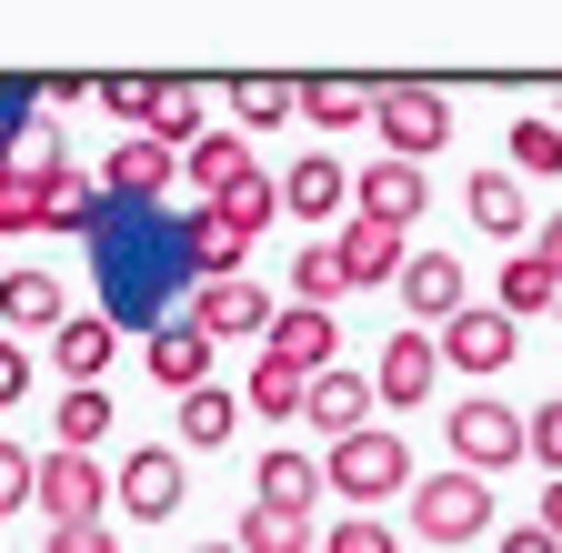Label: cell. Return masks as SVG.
Here are the masks:
<instances>
[{"mask_svg": "<svg viewBox=\"0 0 562 553\" xmlns=\"http://www.w3.org/2000/svg\"><path fill=\"white\" fill-rule=\"evenodd\" d=\"M462 212H472V232H482V242H513V232H522V181H513V172H472Z\"/></svg>", "mask_w": 562, "mask_h": 553, "instance_id": "obj_27", "label": "cell"}, {"mask_svg": "<svg viewBox=\"0 0 562 553\" xmlns=\"http://www.w3.org/2000/svg\"><path fill=\"white\" fill-rule=\"evenodd\" d=\"M50 553H121V533L111 523H70V533H50Z\"/></svg>", "mask_w": 562, "mask_h": 553, "instance_id": "obj_42", "label": "cell"}, {"mask_svg": "<svg viewBox=\"0 0 562 553\" xmlns=\"http://www.w3.org/2000/svg\"><path fill=\"white\" fill-rule=\"evenodd\" d=\"M432 383H442L432 332H392V342H382V363H372V402H392V412H422V402H432Z\"/></svg>", "mask_w": 562, "mask_h": 553, "instance_id": "obj_11", "label": "cell"}, {"mask_svg": "<svg viewBox=\"0 0 562 553\" xmlns=\"http://www.w3.org/2000/svg\"><path fill=\"white\" fill-rule=\"evenodd\" d=\"M532 262H542V272H562V212H552V222L532 232Z\"/></svg>", "mask_w": 562, "mask_h": 553, "instance_id": "obj_45", "label": "cell"}, {"mask_svg": "<svg viewBox=\"0 0 562 553\" xmlns=\"http://www.w3.org/2000/svg\"><path fill=\"white\" fill-rule=\"evenodd\" d=\"M31 473H41L31 443H0V513H21V504H31Z\"/></svg>", "mask_w": 562, "mask_h": 553, "instance_id": "obj_39", "label": "cell"}, {"mask_svg": "<svg viewBox=\"0 0 562 553\" xmlns=\"http://www.w3.org/2000/svg\"><path fill=\"white\" fill-rule=\"evenodd\" d=\"M201 212H211V222H222L232 242H261V232L281 222V181H271V172H241L232 191H211V201H201Z\"/></svg>", "mask_w": 562, "mask_h": 553, "instance_id": "obj_19", "label": "cell"}, {"mask_svg": "<svg viewBox=\"0 0 562 553\" xmlns=\"http://www.w3.org/2000/svg\"><path fill=\"white\" fill-rule=\"evenodd\" d=\"M31 504L50 513V533H70V523H101V513H111V473H101L91 453H41V473H31Z\"/></svg>", "mask_w": 562, "mask_h": 553, "instance_id": "obj_5", "label": "cell"}, {"mask_svg": "<svg viewBox=\"0 0 562 553\" xmlns=\"http://www.w3.org/2000/svg\"><path fill=\"white\" fill-rule=\"evenodd\" d=\"M111 353H121V332H111V312H81V322H60L50 332V373L81 392V383H101L111 373Z\"/></svg>", "mask_w": 562, "mask_h": 553, "instance_id": "obj_16", "label": "cell"}, {"mask_svg": "<svg viewBox=\"0 0 562 553\" xmlns=\"http://www.w3.org/2000/svg\"><path fill=\"white\" fill-rule=\"evenodd\" d=\"M31 392V342H11V332H0V412H11Z\"/></svg>", "mask_w": 562, "mask_h": 553, "instance_id": "obj_41", "label": "cell"}, {"mask_svg": "<svg viewBox=\"0 0 562 553\" xmlns=\"http://www.w3.org/2000/svg\"><path fill=\"white\" fill-rule=\"evenodd\" d=\"M412 533L422 543H472V533H492V483L462 473V463H442L432 483H412Z\"/></svg>", "mask_w": 562, "mask_h": 553, "instance_id": "obj_3", "label": "cell"}, {"mask_svg": "<svg viewBox=\"0 0 562 553\" xmlns=\"http://www.w3.org/2000/svg\"><path fill=\"white\" fill-rule=\"evenodd\" d=\"M503 152H513V181H522V172H532V181H562V121H532V111H522Z\"/></svg>", "mask_w": 562, "mask_h": 553, "instance_id": "obj_35", "label": "cell"}, {"mask_svg": "<svg viewBox=\"0 0 562 553\" xmlns=\"http://www.w3.org/2000/svg\"><path fill=\"white\" fill-rule=\"evenodd\" d=\"M351 292V272H341V252L331 242H312V252H292V302H312V312H331Z\"/></svg>", "mask_w": 562, "mask_h": 553, "instance_id": "obj_34", "label": "cell"}, {"mask_svg": "<svg viewBox=\"0 0 562 553\" xmlns=\"http://www.w3.org/2000/svg\"><path fill=\"white\" fill-rule=\"evenodd\" d=\"M522 453L562 483V402H542V412H522Z\"/></svg>", "mask_w": 562, "mask_h": 553, "instance_id": "obj_38", "label": "cell"}, {"mask_svg": "<svg viewBox=\"0 0 562 553\" xmlns=\"http://www.w3.org/2000/svg\"><path fill=\"white\" fill-rule=\"evenodd\" d=\"M302 392H312V383H302L292 363H271V353H261V363H251V383H241V412H271V423H302Z\"/></svg>", "mask_w": 562, "mask_h": 553, "instance_id": "obj_33", "label": "cell"}, {"mask_svg": "<svg viewBox=\"0 0 562 553\" xmlns=\"http://www.w3.org/2000/svg\"><path fill=\"white\" fill-rule=\"evenodd\" d=\"M402 302H412L422 332L452 322V312H462V262H452V252H412V262H402Z\"/></svg>", "mask_w": 562, "mask_h": 553, "instance_id": "obj_18", "label": "cell"}, {"mask_svg": "<svg viewBox=\"0 0 562 553\" xmlns=\"http://www.w3.org/2000/svg\"><path fill=\"white\" fill-rule=\"evenodd\" d=\"M302 111V81H281V71H251V81H232V131H281Z\"/></svg>", "mask_w": 562, "mask_h": 553, "instance_id": "obj_28", "label": "cell"}, {"mask_svg": "<svg viewBox=\"0 0 562 553\" xmlns=\"http://www.w3.org/2000/svg\"><path fill=\"white\" fill-rule=\"evenodd\" d=\"M201 131H211V111H201V91L191 81H151V111H140V142H161L171 162L201 142Z\"/></svg>", "mask_w": 562, "mask_h": 553, "instance_id": "obj_21", "label": "cell"}, {"mask_svg": "<svg viewBox=\"0 0 562 553\" xmlns=\"http://www.w3.org/2000/svg\"><path fill=\"white\" fill-rule=\"evenodd\" d=\"M232 433H241V392L191 383V392H181V453H222Z\"/></svg>", "mask_w": 562, "mask_h": 553, "instance_id": "obj_22", "label": "cell"}, {"mask_svg": "<svg viewBox=\"0 0 562 553\" xmlns=\"http://www.w3.org/2000/svg\"><path fill=\"white\" fill-rule=\"evenodd\" d=\"M331 252H341V272H351V292H372V283H402V262H412V232H382V222H362V212H341Z\"/></svg>", "mask_w": 562, "mask_h": 553, "instance_id": "obj_12", "label": "cell"}, {"mask_svg": "<svg viewBox=\"0 0 562 553\" xmlns=\"http://www.w3.org/2000/svg\"><path fill=\"white\" fill-rule=\"evenodd\" d=\"M140 363H151V383H161V392H191V383H211V342H201L191 322H161Z\"/></svg>", "mask_w": 562, "mask_h": 553, "instance_id": "obj_24", "label": "cell"}, {"mask_svg": "<svg viewBox=\"0 0 562 553\" xmlns=\"http://www.w3.org/2000/svg\"><path fill=\"white\" fill-rule=\"evenodd\" d=\"M101 433H111V392L101 383H81V392L50 402V453H91Z\"/></svg>", "mask_w": 562, "mask_h": 553, "instance_id": "obj_29", "label": "cell"}, {"mask_svg": "<svg viewBox=\"0 0 562 553\" xmlns=\"http://www.w3.org/2000/svg\"><path fill=\"white\" fill-rule=\"evenodd\" d=\"M181 322H191L201 342H241V332L271 322V292H261V283H201V302H191Z\"/></svg>", "mask_w": 562, "mask_h": 553, "instance_id": "obj_15", "label": "cell"}, {"mask_svg": "<svg viewBox=\"0 0 562 553\" xmlns=\"http://www.w3.org/2000/svg\"><path fill=\"white\" fill-rule=\"evenodd\" d=\"M191 553H232V543H191Z\"/></svg>", "mask_w": 562, "mask_h": 553, "instance_id": "obj_46", "label": "cell"}, {"mask_svg": "<svg viewBox=\"0 0 562 553\" xmlns=\"http://www.w3.org/2000/svg\"><path fill=\"white\" fill-rule=\"evenodd\" d=\"M171 181H181V162L161 142H140V131H121V152L101 162V201H111V212H151Z\"/></svg>", "mask_w": 562, "mask_h": 553, "instance_id": "obj_9", "label": "cell"}, {"mask_svg": "<svg viewBox=\"0 0 562 553\" xmlns=\"http://www.w3.org/2000/svg\"><path fill=\"white\" fill-rule=\"evenodd\" d=\"M322 553H402V543H392V523H382V513H351V523H331V533H322Z\"/></svg>", "mask_w": 562, "mask_h": 553, "instance_id": "obj_37", "label": "cell"}, {"mask_svg": "<svg viewBox=\"0 0 562 553\" xmlns=\"http://www.w3.org/2000/svg\"><path fill=\"white\" fill-rule=\"evenodd\" d=\"M372 131H382V162H412L422 172L452 142V101L432 81H392V91H372Z\"/></svg>", "mask_w": 562, "mask_h": 553, "instance_id": "obj_2", "label": "cell"}, {"mask_svg": "<svg viewBox=\"0 0 562 553\" xmlns=\"http://www.w3.org/2000/svg\"><path fill=\"white\" fill-rule=\"evenodd\" d=\"M241 172H261V162H251V142H241V131H201V142L181 152V181H201V201H211V191H232Z\"/></svg>", "mask_w": 562, "mask_h": 553, "instance_id": "obj_26", "label": "cell"}, {"mask_svg": "<svg viewBox=\"0 0 562 553\" xmlns=\"http://www.w3.org/2000/svg\"><path fill=\"white\" fill-rule=\"evenodd\" d=\"M111 504H121L131 523H171V513H181V453H171V443H140V453L111 473Z\"/></svg>", "mask_w": 562, "mask_h": 553, "instance_id": "obj_7", "label": "cell"}, {"mask_svg": "<svg viewBox=\"0 0 562 553\" xmlns=\"http://www.w3.org/2000/svg\"><path fill=\"white\" fill-rule=\"evenodd\" d=\"M302 423L312 433H331V443H351V433H372V383L362 373H312V392H302Z\"/></svg>", "mask_w": 562, "mask_h": 553, "instance_id": "obj_13", "label": "cell"}, {"mask_svg": "<svg viewBox=\"0 0 562 553\" xmlns=\"http://www.w3.org/2000/svg\"><path fill=\"white\" fill-rule=\"evenodd\" d=\"M91 101H101L121 131H140V111H151V81H91Z\"/></svg>", "mask_w": 562, "mask_h": 553, "instance_id": "obj_40", "label": "cell"}, {"mask_svg": "<svg viewBox=\"0 0 562 553\" xmlns=\"http://www.w3.org/2000/svg\"><path fill=\"white\" fill-rule=\"evenodd\" d=\"M312 543H322L312 513H271V504H251L241 533H232V553H312Z\"/></svg>", "mask_w": 562, "mask_h": 553, "instance_id": "obj_32", "label": "cell"}, {"mask_svg": "<svg viewBox=\"0 0 562 553\" xmlns=\"http://www.w3.org/2000/svg\"><path fill=\"white\" fill-rule=\"evenodd\" d=\"M492 553H562V543H552V533H532V523H513V533L492 543Z\"/></svg>", "mask_w": 562, "mask_h": 553, "instance_id": "obj_44", "label": "cell"}, {"mask_svg": "<svg viewBox=\"0 0 562 553\" xmlns=\"http://www.w3.org/2000/svg\"><path fill=\"white\" fill-rule=\"evenodd\" d=\"M31 181H41V232H91L101 222V181L91 172L60 162V172H31Z\"/></svg>", "mask_w": 562, "mask_h": 553, "instance_id": "obj_23", "label": "cell"}, {"mask_svg": "<svg viewBox=\"0 0 562 553\" xmlns=\"http://www.w3.org/2000/svg\"><path fill=\"white\" fill-rule=\"evenodd\" d=\"M302 121H312V131H362V121H372V81H351V71L302 81Z\"/></svg>", "mask_w": 562, "mask_h": 553, "instance_id": "obj_25", "label": "cell"}, {"mask_svg": "<svg viewBox=\"0 0 562 553\" xmlns=\"http://www.w3.org/2000/svg\"><path fill=\"white\" fill-rule=\"evenodd\" d=\"M21 232H41V181L11 162L0 172V242H21Z\"/></svg>", "mask_w": 562, "mask_h": 553, "instance_id": "obj_36", "label": "cell"}, {"mask_svg": "<svg viewBox=\"0 0 562 553\" xmlns=\"http://www.w3.org/2000/svg\"><path fill=\"white\" fill-rule=\"evenodd\" d=\"M251 504H271V513H312V504H322V463L292 453V443H271V453L251 463Z\"/></svg>", "mask_w": 562, "mask_h": 553, "instance_id": "obj_17", "label": "cell"}, {"mask_svg": "<svg viewBox=\"0 0 562 553\" xmlns=\"http://www.w3.org/2000/svg\"><path fill=\"white\" fill-rule=\"evenodd\" d=\"M432 353L452 363V373H503L513 353H522V322H503V312H482V302H462L442 332H432Z\"/></svg>", "mask_w": 562, "mask_h": 553, "instance_id": "obj_6", "label": "cell"}, {"mask_svg": "<svg viewBox=\"0 0 562 553\" xmlns=\"http://www.w3.org/2000/svg\"><path fill=\"white\" fill-rule=\"evenodd\" d=\"M552 322H562V302H552Z\"/></svg>", "mask_w": 562, "mask_h": 553, "instance_id": "obj_47", "label": "cell"}, {"mask_svg": "<svg viewBox=\"0 0 562 553\" xmlns=\"http://www.w3.org/2000/svg\"><path fill=\"white\" fill-rule=\"evenodd\" d=\"M422 201H432V172H412V162H372V172H351V212L382 222V232H412V222H422Z\"/></svg>", "mask_w": 562, "mask_h": 553, "instance_id": "obj_10", "label": "cell"}, {"mask_svg": "<svg viewBox=\"0 0 562 553\" xmlns=\"http://www.w3.org/2000/svg\"><path fill=\"white\" fill-rule=\"evenodd\" d=\"M532 533H552V543H562V483H542V504H532Z\"/></svg>", "mask_w": 562, "mask_h": 553, "instance_id": "obj_43", "label": "cell"}, {"mask_svg": "<svg viewBox=\"0 0 562 553\" xmlns=\"http://www.w3.org/2000/svg\"><path fill=\"white\" fill-rule=\"evenodd\" d=\"M552 121H562V111H552Z\"/></svg>", "mask_w": 562, "mask_h": 553, "instance_id": "obj_48", "label": "cell"}, {"mask_svg": "<svg viewBox=\"0 0 562 553\" xmlns=\"http://www.w3.org/2000/svg\"><path fill=\"white\" fill-rule=\"evenodd\" d=\"M261 353H271V363H292V373L312 383V373H331V353H341V322H331V312H312V302H271Z\"/></svg>", "mask_w": 562, "mask_h": 553, "instance_id": "obj_8", "label": "cell"}, {"mask_svg": "<svg viewBox=\"0 0 562 553\" xmlns=\"http://www.w3.org/2000/svg\"><path fill=\"white\" fill-rule=\"evenodd\" d=\"M442 423H452V463L462 473H503V463H522V412L513 402H492V392H472V402H452L442 412Z\"/></svg>", "mask_w": 562, "mask_h": 553, "instance_id": "obj_4", "label": "cell"}, {"mask_svg": "<svg viewBox=\"0 0 562 553\" xmlns=\"http://www.w3.org/2000/svg\"><path fill=\"white\" fill-rule=\"evenodd\" d=\"M562 302V272H542L532 252H513L503 262V302H492V312H503V322H532V312H552Z\"/></svg>", "mask_w": 562, "mask_h": 553, "instance_id": "obj_31", "label": "cell"}, {"mask_svg": "<svg viewBox=\"0 0 562 553\" xmlns=\"http://www.w3.org/2000/svg\"><path fill=\"white\" fill-rule=\"evenodd\" d=\"M322 494H351V513H372L382 494H412V443L402 433H351V443H331L322 453Z\"/></svg>", "mask_w": 562, "mask_h": 553, "instance_id": "obj_1", "label": "cell"}, {"mask_svg": "<svg viewBox=\"0 0 562 553\" xmlns=\"http://www.w3.org/2000/svg\"><path fill=\"white\" fill-rule=\"evenodd\" d=\"M181 262L201 272V283H241V262H251V242H232V232L211 222V212H191V222H181Z\"/></svg>", "mask_w": 562, "mask_h": 553, "instance_id": "obj_30", "label": "cell"}, {"mask_svg": "<svg viewBox=\"0 0 562 553\" xmlns=\"http://www.w3.org/2000/svg\"><path fill=\"white\" fill-rule=\"evenodd\" d=\"M0 322H11V342H21V332H60V322H70V312H60V283H50L41 262L0 272Z\"/></svg>", "mask_w": 562, "mask_h": 553, "instance_id": "obj_20", "label": "cell"}, {"mask_svg": "<svg viewBox=\"0 0 562 553\" xmlns=\"http://www.w3.org/2000/svg\"><path fill=\"white\" fill-rule=\"evenodd\" d=\"M281 212L312 222V232H322V222H341V212H351V172H341L331 152H302V162H292V181H281Z\"/></svg>", "mask_w": 562, "mask_h": 553, "instance_id": "obj_14", "label": "cell"}]
</instances>
